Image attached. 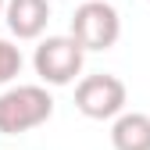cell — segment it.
I'll return each instance as SVG.
<instances>
[{
  "instance_id": "1",
  "label": "cell",
  "mask_w": 150,
  "mask_h": 150,
  "mask_svg": "<svg viewBox=\"0 0 150 150\" xmlns=\"http://www.w3.org/2000/svg\"><path fill=\"white\" fill-rule=\"evenodd\" d=\"M54 118V97L47 86H11L0 93V136L32 132Z\"/></svg>"
},
{
  "instance_id": "2",
  "label": "cell",
  "mask_w": 150,
  "mask_h": 150,
  "mask_svg": "<svg viewBox=\"0 0 150 150\" xmlns=\"http://www.w3.org/2000/svg\"><path fill=\"white\" fill-rule=\"evenodd\" d=\"M71 40L79 50H111L122 36V18L107 0H82L71 14Z\"/></svg>"
},
{
  "instance_id": "3",
  "label": "cell",
  "mask_w": 150,
  "mask_h": 150,
  "mask_svg": "<svg viewBox=\"0 0 150 150\" xmlns=\"http://www.w3.org/2000/svg\"><path fill=\"white\" fill-rule=\"evenodd\" d=\"M125 100H129V89L118 75H107V71H97V75H86L75 86V107L82 111L86 118L93 122H111L125 111Z\"/></svg>"
},
{
  "instance_id": "4",
  "label": "cell",
  "mask_w": 150,
  "mask_h": 150,
  "mask_svg": "<svg viewBox=\"0 0 150 150\" xmlns=\"http://www.w3.org/2000/svg\"><path fill=\"white\" fill-rule=\"evenodd\" d=\"M82 61H86V54L79 50V43L71 36H47V40H40V47L32 54V68L47 86L75 82L82 71Z\"/></svg>"
},
{
  "instance_id": "5",
  "label": "cell",
  "mask_w": 150,
  "mask_h": 150,
  "mask_svg": "<svg viewBox=\"0 0 150 150\" xmlns=\"http://www.w3.org/2000/svg\"><path fill=\"white\" fill-rule=\"evenodd\" d=\"M4 22L14 40H40L50 22V0H7Z\"/></svg>"
},
{
  "instance_id": "6",
  "label": "cell",
  "mask_w": 150,
  "mask_h": 150,
  "mask_svg": "<svg viewBox=\"0 0 150 150\" xmlns=\"http://www.w3.org/2000/svg\"><path fill=\"white\" fill-rule=\"evenodd\" d=\"M111 146L115 150H150V115L122 111L111 125Z\"/></svg>"
},
{
  "instance_id": "7",
  "label": "cell",
  "mask_w": 150,
  "mask_h": 150,
  "mask_svg": "<svg viewBox=\"0 0 150 150\" xmlns=\"http://www.w3.org/2000/svg\"><path fill=\"white\" fill-rule=\"evenodd\" d=\"M22 50H18L11 40L0 36V86H7L11 79H18V71H22Z\"/></svg>"
},
{
  "instance_id": "8",
  "label": "cell",
  "mask_w": 150,
  "mask_h": 150,
  "mask_svg": "<svg viewBox=\"0 0 150 150\" xmlns=\"http://www.w3.org/2000/svg\"><path fill=\"white\" fill-rule=\"evenodd\" d=\"M4 4H7V0H0V18H4Z\"/></svg>"
},
{
  "instance_id": "9",
  "label": "cell",
  "mask_w": 150,
  "mask_h": 150,
  "mask_svg": "<svg viewBox=\"0 0 150 150\" xmlns=\"http://www.w3.org/2000/svg\"><path fill=\"white\" fill-rule=\"evenodd\" d=\"M146 4H150V0H146Z\"/></svg>"
}]
</instances>
